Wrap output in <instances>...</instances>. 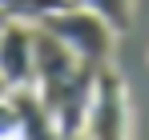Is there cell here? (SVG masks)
<instances>
[{"mask_svg":"<svg viewBox=\"0 0 149 140\" xmlns=\"http://www.w3.org/2000/svg\"><path fill=\"white\" fill-rule=\"evenodd\" d=\"M81 64H85V60H81L56 32H49L45 24H36V32H32V68H36V80H32V84H36L40 92L65 84Z\"/></svg>","mask_w":149,"mask_h":140,"instance_id":"obj_4","label":"cell"},{"mask_svg":"<svg viewBox=\"0 0 149 140\" xmlns=\"http://www.w3.org/2000/svg\"><path fill=\"white\" fill-rule=\"evenodd\" d=\"M32 32H36V24H28V20H4V28H0V72L8 80V88L36 80V68H32Z\"/></svg>","mask_w":149,"mask_h":140,"instance_id":"obj_5","label":"cell"},{"mask_svg":"<svg viewBox=\"0 0 149 140\" xmlns=\"http://www.w3.org/2000/svg\"><path fill=\"white\" fill-rule=\"evenodd\" d=\"M8 104L16 112V124H20V136H56V120H52L49 104L36 84H16L8 88Z\"/></svg>","mask_w":149,"mask_h":140,"instance_id":"obj_6","label":"cell"},{"mask_svg":"<svg viewBox=\"0 0 149 140\" xmlns=\"http://www.w3.org/2000/svg\"><path fill=\"white\" fill-rule=\"evenodd\" d=\"M8 136H20V124H16V112L8 104V96H0V140Z\"/></svg>","mask_w":149,"mask_h":140,"instance_id":"obj_9","label":"cell"},{"mask_svg":"<svg viewBox=\"0 0 149 140\" xmlns=\"http://www.w3.org/2000/svg\"><path fill=\"white\" fill-rule=\"evenodd\" d=\"M0 96H8V80H4V72H0Z\"/></svg>","mask_w":149,"mask_h":140,"instance_id":"obj_10","label":"cell"},{"mask_svg":"<svg viewBox=\"0 0 149 140\" xmlns=\"http://www.w3.org/2000/svg\"><path fill=\"white\" fill-rule=\"evenodd\" d=\"M4 20H8V16H4V12H0V28H4Z\"/></svg>","mask_w":149,"mask_h":140,"instance_id":"obj_11","label":"cell"},{"mask_svg":"<svg viewBox=\"0 0 149 140\" xmlns=\"http://www.w3.org/2000/svg\"><path fill=\"white\" fill-rule=\"evenodd\" d=\"M69 0H0V12L8 20H28V24H40L49 12L65 8Z\"/></svg>","mask_w":149,"mask_h":140,"instance_id":"obj_7","label":"cell"},{"mask_svg":"<svg viewBox=\"0 0 149 140\" xmlns=\"http://www.w3.org/2000/svg\"><path fill=\"white\" fill-rule=\"evenodd\" d=\"M97 68H101V64H81L65 84L40 92L45 104H49V112H52V120H56V136H85V116H89Z\"/></svg>","mask_w":149,"mask_h":140,"instance_id":"obj_3","label":"cell"},{"mask_svg":"<svg viewBox=\"0 0 149 140\" xmlns=\"http://www.w3.org/2000/svg\"><path fill=\"white\" fill-rule=\"evenodd\" d=\"M85 136L117 140L129 136V92L125 80L113 64H101L93 76V100H89V116H85Z\"/></svg>","mask_w":149,"mask_h":140,"instance_id":"obj_2","label":"cell"},{"mask_svg":"<svg viewBox=\"0 0 149 140\" xmlns=\"http://www.w3.org/2000/svg\"><path fill=\"white\" fill-rule=\"evenodd\" d=\"M40 24H45L49 32H56V36H61L65 44L73 48V52L85 60V64H109V60H113L117 28L105 20V16H97L93 8H85V4L69 0L65 8L49 12Z\"/></svg>","mask_w":149,"mask_h":140,"instance_id":"obj_1","label":"cell"},{"mask_svg":"<svg viewBox=\"0 0 149 140\" xmlns=\"http://www.w3.org/2000/svg\"><path fill=\"white\" fill-rule=\"evenodd\" d=\"M77 4H85L97 16H105V20L117 28V36L129 32V24H133V0H77Z\"/></svg>","mask_w":149,"mask_h":140,"instance_id":"obj_8","label":"cell"}]
</instances>
